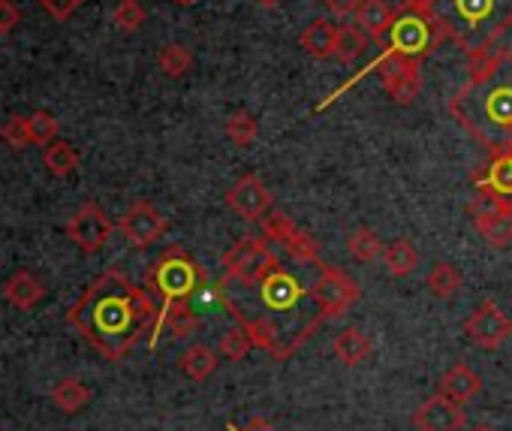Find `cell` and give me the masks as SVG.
I'll list each match as a JSON object with an SVG mask.
<instances>
[{
  "label": "cell",
  "mask_w": 512,
  "mask_h": 431,
  "mask_svg": "<svg viewBox=\"0 0 512 431\" xmlns=\"http://www.w3.org/2000/svg\"><path fill=\"white\" fill-rule=\"evenodd\" d=\"M275 269H281V257L260 236H241L223 254V281L238 284L241 290L266 281Z\"/></svg>",
  "instance_id": "cell-6"
},
{
  "label": "cell",
  "mask_w": 512,
  "mask_h": 431,
  "mask_svg": "<svg viewBox=\"0 0 512 431\" xmlns=\"http://www.w3.org/2000/svg\"><path fill=\"white\" fill-rule=\"evenodd\" d=\"M31 136H34V145H43V148L52 145L58 139V121H55V115L46 112V109H37L31 115Z\"/></svg>",
  "instance_id": "cell-36"
},
{
  "label": "cell",
  "mask_w": 512,
  "mask_h": 431,
  "mask_svg": "<svg viewBox=\"0 0 512 431\" xmlns=\"http://www.w3.org/2000/svg\"><path fill=\"white\" fill-rule=\"evenodd\" d=\"M347 251L356 263H374L377 257H383V239L371 230V227H356L347 236Z\"/></svg>",
  "instance_id": "cell-27"
},
{
  "label": "cell",
  "mask_w": 512,
  "mask_h": 431,
  "mask_svg": "<svg viewBox=\"0 0 512 431\" xmlns=\"http://www.w3.org/2000/svg\"><path fill=\"white\" fill-rule=\"evenodd\" d=\"M449 115L485 154H512V49L470 58V76L452 94Z\"/></svg>",
  "instance_id": "cell-2"
},
{
  "label": "cell",
  "mask_w": 512,
  "mask_h": 431,
  "mask_svg": "<svg viewBox=\"0 0 512 431\" xmlns=\"http://www.w3.org/2000/svg\"><path fill=\"white\" fill-rule=\"evenodd\" d=\"M443 40L437 22L431 13H422V10H401L392 31H389V40L383 43V49L395 52V55H404V58H428L437 43Z\"/></svg>",
  "instance_id": "cell-7"
},
{
  "label": "cell",
  "mask_w": 512,
  "mask_h": 431,
  "mask_svg": "<svg viewBox=\"0 0 512 431\" xmlns=\"http://www.w3.org/2000/svg\"><path fill=\"white\" fill-rule=\"evenodd\" d=\"M320 4H323L332 16L344 19V16H356V13H359L362 0H320Z\"/></svg>",
  "instance_id": "cell-39"
},
{
  "label": "cell",
  "mask_w": 512,
  "mask_h": 431,
  "mask_svg": "<svg viewBox=\"0 0 512 431\" xmlns=\"http://www.w3.org/2000/svg\"><path fill=\"white\" fill-rule=\"evenodd\" d=\"M4 296H7V302H10L13 308L31 311V308H37V305L43 302L46 287H43V281L34 278L31 272H16V275L7 281V287H4Z\"/></svg>",
  "instance_id": "cell-20"
},
{
  "label": "cell",
  "mask_w": 512,
  "mask_h": 431,
  "mask_svg": "<svg viewBox=\"0 0 512 431\" xmlns=\"http://www.w3.org/2000/svg\"><path fill=\"white\" fill-rule=\"evenodd\" d=\"M464 335L470 338L473 347L491 353V350H500L512 338V320H509V314L500 311L497 302L485 299L464 320Z\"/></svg>",
  "instance_id": "cell-9"
},
{
  "label": "cell",
  "mask_w": 512,
  "mask_h": 431,
  "mask_svg": "<svg viewBox=\"0 0 512 431\" xmlns=\"http://www.w3.org/2000/svg\"><path fill=\"white\" fill-rule=\"evenodd\" d=\"M362 290L359 284L338 266L317 263V281L311 284V299L323 311V320H341L356 302Z\"/></svg>",
  "instance_id": "cell-8"
},
{
  "label": "cell",
  "mask_w": 512,
  "mask_h": 431,
  "mask_svg": "<svg viewBox=\"0 0 512 431\" xmlns=\"http://www.w3.org/2000/svg\"><path fill=\"white\" fill-rule=\"evenodd\" d=\"M226 205L244 221H263L272 211L275 199L269 193V187L256 178V175H241L229 190H226Z\"/></svg>",
  "instance_id": "cell-13"
},
{
  "label": "cell",
  "mask_w": 512,
  "mask_h": 431,
  "mask_svg": "<svg viewBox=\"0 0 512 431\" xmlns=\"http://www.w3.org/2000/svg\"><path fill=\"white\" fill-rule=\"evenodd\" d=\"M302 49L317 58V61H329L335 58V43H338V25H332L329 19H314L305 25L302 37H299Z\"/></svg>",
  "instance_id": "cell-18"
},
{
  "label": "cell",
  "mask_w": 512,
  "mask_h": 431,
  "mask_svg": "<svg viewBox=\"0 0 512 431\" xmlns=\"http://www.w3.org/2000/svg\"><path fill=\"white\" fill-rule=\"evenodd\" d=\"M112 22H115L118 31L136 34L145 25V7L139 4V0H121V4L115 7V13H112Z\"/></svg>",
  "instance_id": "cell-33"
},
{
  "label": "cell",
  "mask_w": 512,
  "mask_h": 431,
  "mask_svg": "<svg viewBox=\"0 0 512 431\" xmlns=\"http://www.w3.org/2000/svg\"><path fill=\"white\" fill-rule=\"evenodd\" d=\"M437 0H401V10H422V13H431Z\"/></svg>",
  "instance_id": "cell-41"
},
{
  "label": "cell",
  "mask_w": 512,
  "mask_h": 431,
  "mask_svg": "<svg viewBox=\"0 0 512 431\" xmlns=\"http://www.w3.org/2000/svg\"><path fill=\"white\" fill-rule=\"evenodd\" d=\"M476 184L512 199V154L491 157V163L476 175Z\"/></svg>",
  "instance_id": "cell-24"
},
{
  "label": "cell",
  "mask_w": 512,
  "mask_h": 431,
  "mask_svg": "<svg viewBox=\"0 0 512 431\" xmlns=\"http://www.w3.org/2000/svg\"><path fill=\"white\" fill-rule=\"evenodd\" d=\"M431 16L443 40L476 58L497 49L500 37L512 28V0H437Z\"/></svg>",
  "instance_id": "cell-3"
},
{
  "label": "cell",
  "mask_w": 512,
  "mask_h": 431,
  "mask_svg": "<svg viewBox=\"0 0 512 431\" xmlns=\"http://www.w3.org/2000/svg\"><path fill=\"white\" fill-rule=\"evenodd\" d=\"M0 139H4L10 148H28V145H34V136H31V118H25V115H13V118H7V124L0 127Z\"/></svg>",
  "instance_id": "cell-34"
},
{
  "label": "cell",
  "mask_w": 512,
  "mask_h": 431,
  "mask_svg": "<svg viewBox=\"0 0 512 431\" xmlns=\"http://www.w3.org/2000/svg\"><path fill=\"white\" fill-rule=\"evenodd\" d=\"M395 19H398V13L389 0H362V7L356 13V25L368 34V40H374L380 46L389 40Z\"/></svg>",
  "instance_id": "cell-16"
},
{
  "label": "cell",
  "mask_w": 512,
  "mask_h": 431,
  "mask_svg": "<svg viewBox=\"0 0 512 431\" xmlns=\"http://www.w3.org/2000/svg\"><path fill=\"white\" fill-rule=\"evenodd\" d=\"M202 287H208V275L184 248H166L145 275V290L160 296L163 308L193 299Z\"/></svg>",
  "instance_id": "cell-4"
},
{
  "label": "cell",
  "mask_w": 512,
  "mask_h": 431,
  "mask_svg": "<svg viewBox=\"0 0 512 431\" xmlns=\"http://www.w3.org/2000/svg\"><path fill=\"white\" fill-rule=\"evenodd\" d=\"M157 317L151 293L121 269H106L67 311V323L109 362H121L142 338H151Z\"/></svg>",
  "instance_id": "cell-1"
},
{
  "label": "cell",
  "mask_w": 512,
  "mask_h": 431,
  "mask_svg": "<svg viewBox=\"0 0 512 431\" xmlns=\"http://www.w3.org/2000/svg\"><path fill=\"white\" fill-rule=\"evenodd\" d=\"M52 401H55V407L64 410V413H79V410L91 401V389H88L79 377H64V380L55 383Z\"/></svg>",
  "instance_id": "cell-25"
},
{
  "label": "cell",
  "mask_w": 512,
  "mask_h": 431,
  "mask_svg": "<svg viewBox=\"0 0 512 431\" xmlns=\"http://www.w3.org/2000/svg\"><path fill=\"white\" fill-rule=\"evenodd\" d=\"M43 163H46V169H49L52 175L64 178V175H73V172L79 169V151H76L70 142L55 139L52 145L43 148Z\"/></svg>",
  "instance_id": "cell-26"
},
{
  "label": "cell",
  "mask_w": 512,
  "mask_h": 431,
  "mask_svg": "<svg viewBox=\"0 0 512 431\" xmlns=\"http://www.w3.org/2000/svg\"><path fill=\"white\" fill-rule=\"evenodd\" d=\"M260 224H263V236L278 242L293 260H299V263H320V242L314 236H308L302 227H296L293 218H287L284 211L272 208Z\"/></svg>",
  "instance_id": "cell-11"
},
{
  "label": "cell",
  "mask_w": 512,
  "mask_h": 431,
  "mask_svg": "<svg viewBox=\"0 0 512 431\" xmlns=\"http://www.w3.org/2000/svg\"><path fill=\"white\" fill-rule=\"evenodd\" d=\"M226 431H278V428H275V425H269L266 419H253L247 428H238L235 422H229V425H226Z\"/></svg>",
  "instance_id": "cell-40"
},
{
  "label": "cell",
  "mask_w": 512,
  "mask_h": 431,
  "mask_svg": "<svg viewBox=\"0 0 512 431\" xmlns=\"http://www.w3.org/2000/svg\"><path fill=\"white\" fill-rule=\"evenodd\" d=\"M368 73H377V76H380L383 91H386L398 106L413 103V100L419 97V91H422V61L404 58V55H395V52L383 49V55H380L368 70H362L353 82H347L344 88H338L335 97H341L344 91H350V88H353L362 76H368ZM335 97H329V103H332ZM329 103H323V106H317V109H326Z\"/></svg>",
  "instance_id": "cell-5"
},
{
  "label": "cell",
  "mask_w": 512,
  "mask_h": 431,
  "mask_svg": "<svg viewBox=\"0 0 512 431\" xmlns=\"http://www.w3.org/2000/svg\"><path fill=\"white\" fill-rule=\"evenodd\" d=\"M473 431H494V428H488V425H476Z\"/></svg>",
  "instance_id": "cell-44"
},
{
  "label": "cell",
  "mask_w": 512,
  "mask_h": 431,
  "mask_svg": "<svg viewBox=\"0 0 512 431\" xmlns=\"http://www.w3.org/2000/svg\"><path fill=\"white\" fill-rule=\"evenodd\" d=\"M332 353L338 356L341 365L356 368L371 356V338L359 329V326H347L332 338Z\"/></svg>",
  "instance_id": "cell-19"
},
{
  "label": "cell",
  "mask_w": 512,
  "mask_h": 431,
  "mask_svg": "<svg viewBox=\"0 0 512 431\" xmlns=\"http://www.w3.org/2000/svg\"><path fill=\"white\" fill-rule=\"evenodd\" d=\"M503 208H512V199L509 196H500V193L476 184V193H473V199L467 205L470 218H482V214H494V211H503Z\"/></svg>",
  "instance_id": "cell-32"
},
{
  "label": "cell",
  "mask_w": 512,
  "mask_h": 431,
  "mask_svg": "<svg viewBox=\"0 0 512 431\" xmlns=\"http://www.w3.org/2000/svg\"><path fill=\"white\" fill-rule=\"evenodd\" d=\"M253 350V341H250V335L235 323L229 332H223V338H220V353L229 359V362H241L247 353Z\"/></svg>",
  "instance_id": "cell-35"
},
{
  "label": "cell",
  "mask_w": 512,
  "mask_h": 431,
  "mask_svg": "<svg viewBox=\"0 0 512 431\" xmlns=\"http://www.w3.org/2000/svg\"><path fill=\"white\" fill-rule=\"evenodd\" d=\"M112 233H115V224L97 202H82L67 224V239L82 254H100L106 242L112 239Z\"/></svg>",
  "instance_id": "cell-10"
},
{
  "label": "cell",
  "mask_w": 512,
  "mask_h": 431,
  "mask_svg": "<svg viewBox=\"0 0 512 431\" xmlns=\"http://www.w3.org/2000/svg\"><path fill=\"white\" fill-rule=\"evenodd\" d=\"M461 272L452 266V263H437V266H431V272H428V278H425V284H428V290H431V296L434 299H452L458 290H461Z\"/></svg>",
  "instance_id": "cell-28"
},
{
  "label": "cell",
  "mask_w": 512,
  "mask_h": 431,
  "mask_svg": "<svg viewBox=\"0 0 512 431\" xmlns=\"http://www.w3.org/2000/svg\"><path fill=\"white\" fill-rule=\"evenodd\" d=\"M437 392L446 395V398H452L455 404L464 407L467 401H473V398L482 392V377H479L467 362H455V365L440 377Z\"/></svg>",
  "instance_id": "cell-17"
},
{
  "label": "cell",
  "mask_w": 512,
  "mask_h": 431,
  "mask_svg": "<svg viewBox=\"0 0 512 431\" xmlns=\"http://www.w3.org/2000/svg\"><path fill=\"white\" fill-rule=\"evenodd\" d=\"M383 269L392 278H407L419 269V251L407 239H398L389 248H383Z\"/></svg>",
  "instance_id": "cell-23"
},
{
  "label": "cell",
  "mask_w": 512,
  "mask_h": 431,
  "mask_svg": "<svg viewBox=\"0 0 512 431\" xmlns=\"http://www.w3.org/2000/svg\"><path fill=\"white\" fill-rule=\"evenodd\" d=\"M199 326H202V320H199L196 308L190 305V299L175 302V305H169V308H160V317H157V326H154V332H151V338H148V347H151V350L157 347L163 329H169L175 338H190Z\"/></svg>",
  "instance_id": "cell-15"
},
{
  "label": "cell",
  "mask_w": 512,
  "mask_h": 431,
  "mask_svg": "<svg viewBox=\"0 0 512 431\" xmlns=\"http://www.w3.org/2000/svg\"><path fill=\"white\" fill-rule=\"evenodd\" d=\"M253 4H260V7H278L281 0H253Z\"/></svg>",
  "instance_id": "cell-42"
},
{
  "label": "cell",
  "mask_w": 512,
  "mask_h": 431,
  "mask_svg": "<svg viewBox=\"0 0 512 431\" xmlns=\"http://www.w3.org/2000/svg\"><path fill=\"white\" fill-rule=\"evenodd\" d=\"M223 133L235 148H250L256 136H260V124H256L250 112H232L223 124Z\"/></svg>",
  "instance_id": "cell-29"
},
{
  "label": "cell",
  "mask_w": 512,
  "mask_h": 431,
  "mask_svg": "<svg viewBox=\"0 0 512 431\" xmlns=\"http://www.w3.org/2000/svg\"><path fill=\"white\" fill-rule=\"evenodd\" d=\"M368 46V34L359 25H341L338 28V43H335V58L341 64H353L356 58H362Z\"/></svg>",
  "instance_id": "cell-30"
},
{
  "label": "cell",
  "mask_w": 512,
  "mask_h": 431,
  "mask_svg": "<svg viewBox=\"0 0 512 431\" xmlns=\"http://www.w3.org/2000/svg\"><path fill=\"white\" fill-rule=\"evenodd\" d=\"M157 67H160L169 79H181V76H187V70L193 67V55H190V49H187V46H181V43H169V46H163V49H160V55H157Z\"/></svg>",
  "instance_id": "cell-31"
},
{
  "label": "cell",
  "mask_w": 512,
  "mask_h": 431,
  "mask_svg": "<svg viewBox=\"0 0 512 431\" xmlns=\"http://www.w3.org/2000/svg\"><path fill=\"white\" fill-rule=\"evenodd\" d=\"M118 230L124 233V239L133 245V248H151L154 242H160L169 230L166 218L163 214L151 205V202H133L127 211H124V218L118 224Z\"/></svg>",
  "instance_id": "cell-12"
},
{
  "label": "cell",
  "mask_w": 512,
  "mask_h": 431,
  "mask_svg": "<svg viewBox=\"0 0 512 431\" xmlns=\"http://www.w3.org/2000/svg\"><path fill=\"white\" fill-rule=\"evenodd\" d=\"M178 368L184 377H190L193 383H205L214 371H217V353L208 344H190L181 356H178Z\"/></svg>",
  "instance_id": "cell-21"
},
{
  "label": "cell",
  "mask_w": 512,
  "mask_h": 431,
  "mask_svg": "<svg viewBox=\"0 0 512 431\" xmlns=\"http://www.w3.org/2000/svg\"><path fill=\"white\" fill-rule=\"evenodd\" d=\"M473 227L491 248H509L512 245V208L473 218Z\"/></svg>",
  "instance_id": "cell-22"
},
{
  "label": "cell",
  "mask_w": 512,
  "mask_h": 431,
  "mask_svg": "<svg viewBox=\"0 0 512 431\" xmlns=\"http://www.w3.org/2000/svg\"><path fill=\"white\" fill-rule=\"evenodd\" d=\"M175 4H178V7H193L196 0H175Z\"/></svg>",
  "instance_id": "cell-43"
},
{
  "label": "cell",
  "mask_w": 512,
  "mask_h": 431,
  "mask_svg": "<svg viewBox=\"0 0 512 431\" xmlns=\"http://www.w3.org/2000/svg\"><path fill=\"white\" fill-rule=\"evenodd\" d=\"M43 7L55 22H67V19L76 16V10L82 7V0H43Z\"/></svg>",
  "instance_id": "cell-38"
},
{
  "label": "cell",
  "mask_w": 512,
  "mask_h": 431,
  "mask_svg": "<svg viewBox=\"0 0 512 431\" xmlns=\"http://www.w3.org/2000/svg\"><path fill=\"white\" fill-rule=\"evenodd\" d=\"M22 25V10L13 4V0H0V37L13 34Z\"/></svg>",
  "instance_id": "cell-37"
},
{
  "label": "cell",
  "mask_w": 512,
  "mask_h": 431,
  "mask_svg": "<svg viewBox=\"0 0 512 431\" xmlns=\"http://www.w3.org/2000/svg\"><path fill=\"white\" fill-rule=\"evenodd\" d=\"M464 410L446 395H431L413 410V428L416 431H461Z\"/></svg>",
  "instance_id": "cell-14"
}]
</instances>
